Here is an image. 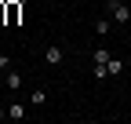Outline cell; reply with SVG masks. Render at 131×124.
<instances>
[{
	"label": "cell",
	"mask_w": 131,
	"mask_h": 124,
	"mask_svg": "<svg viewBox=\"0 0 131 124\" xmlns=\"http://www.w3.org/2000/svg\"><path fill=\"white\" fill-rule=\"evenodd\" d=\"M106 69H109V77H120L127 66H124V58H109V62H106Z\"/></svg>",
	"instance_id": "8"
},
{
	"label": "cell",
	"mask_w": 131,
	"mask_h": 124,
	"mask_svg": "<svg viewBox=\"0 0 131 124\" xmlns=\"http://www.w3.org/2000/svg\"><path fill=\"white\" fill-rule=\"evenodd\" d=\"M4 117H7V106H0V120H4Z\"/></svg>",
	"instance_id": "11"
},
{
	"label": "cell",
	"mask_w": 131,
	"mask_h": 124,
	"mask_svg": "<svg viewBox=\"0 0 131 124\" xmlns=\"http://www.w3.org/2000/svg\"><path fill=\"white\" fill-rule=\"evenodd\" d=\"M91 77H95V80H106L109 69H106V66H91Z\"/></svg>",
	"instance_id": "9"
},
{
	"label": "cell",
	"mask_w": 131,
	"mask_h": 124,
	"mask_svg": "<svg viewBox=\"0 0 131 124\" xmlns=\"http://www.w3.org/2000/svg\"><path fill=\"white\" fill-rule=\"evenodd\" d=\"M4 88H7V91H18V88H22V73L15 69V66L4 73Z\"/></svg>",
	"instance_id": "4"
},
{
	"label": "cell",
	"mask_w": 131,
	"mask_h": 124,
	"mask_svg": "<svg viewBox=\"0 0 131 124\" xmlns=\"http://www.w3.org/2000/svg\"><path fill=\"white\" fill-rule=\"evenodd\" d=\"M7 117H11V120H26V117H29V106H26V102H11V106H7Z\"/></svg>",
	"instance_id": "5"
},
{
	"label": "cell",
	"mask_w": 131,
	"mask_h": 124,
	"mask_svg": "<svg viewBox=\"0 0 131 124\" xmlns=\"http://www.w3.org/2000/svg\"><path fill=\"white\" fill-rule=\"evenodd\" d=\"M127 4H131V0H127Z\"/></svg>",
	"instance_id": "13"
},
{
	"label": "cell",
	"mask_w": 131,
	"mask_h": 124,
	"mask_svg": "<svg viewBox=\"0 0 131 124\" xmlns=\"http://www.w3.org/2000/svg\"><path fill=\"white\" fill-rule=\"evenodd\" d=\"M7 69H11V55H7V51H0V73H7Z\"/></svg>",
	"instance_id": "10"
},
{
	"label": "cell",
	"mask_w": 131,
	"mask_h": 124,
	"mask_svg": "<svg viewBox=\"0 0 131 124\" xmlns=\"http://www.w3.org/2000/svg\"><path fill=\"white\" fill-rule=\"evenodd\" d=\"M102 4L109 11L113 26H131V4H127V0H102Z\"/></svg>",
	"instance_id": "1"
},
{
	"label": "cell",
	"mask_w": 131,
	"mask_h": 124,
	"mask_svg": "<svg viewBox=\"0 0 131 124\" xmlns=\"http://www.w3.org/2000/svg\"><path fill=\"white\" fill-rule=\"evenodd\" d=\"M109 33H113V18H109V15H106V18H95V37L106 40Z\"/></svg>",
	"instance_id": "3"
},
{
	"label": "cell",
	"mask_w": 131,
	"mask_h": 124,
	"mask_svg": "<svg viewBox=\"0 0 131 124\" xmlns=\"http://www.w3.org/2000/svg\"><path fill=\"white\" fill-rule=\"evenodd\" d=\"M109 58H113V55H109V48H95V51H91V62H95V66H106Z\"/></svg>",
	"instance_id": "7"
},
{
	"label": "cell",
	"mask_w": 131,
	"mask_h": 124,
	"mask_svg": "<svg viewBox=\"0 0 131 124\" xmlns=\"http://www.w3.org/2000/svg\"><path fill=\"white\" fill-rule=\"evenodd\" d=\"M62 58H66L62 44H47V48H44V66H62Z\"/></svg>",
	"instance_id": "2"
},
{
	"label": "cell",
	"mask_w": 131,
	"mask_h": 124,
	"mask_svg": "<svg viewBox=\"0 0 131 124\" xmlns=\"http://www.w3.org/2000/svg\"><path fill=\"white\" fill-rule=\"evenodd\" d=\"M0 51H4V33H0Z\"/></svg>",
	"instance_id": "12"
},
{
	"label": "cell",
	"mask_w": 131,
	"mask_h": 124,
	"mask_svg": "<svg viewBox=\"0 0 131 124\" xmlns=\"http://www.w3.org/2000/svg\"><path fill=\"white\" fill-rule=\"evenodd\" d=\"M44 102H47V91H44V88H33V91H29V110H40Z\"/></svg>",
	"instance_id": "6"
}]
</instances>
